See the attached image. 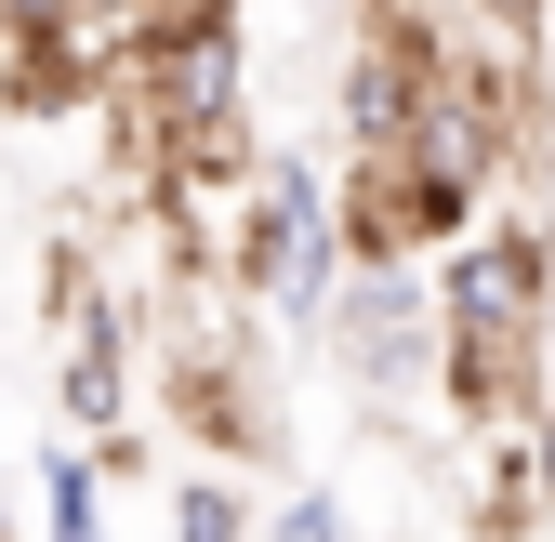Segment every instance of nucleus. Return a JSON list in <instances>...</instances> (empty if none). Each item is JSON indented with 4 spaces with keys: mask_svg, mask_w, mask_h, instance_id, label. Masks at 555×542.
<instances>
[{
    "mask_svg": "<svg viewBox=\"0 0 555 542\" xmlns=\"http://www.w3.org/2000/svg\"><path fill=\"white\" fill-rule=\"evenodd\" d=\"M476 14H490V40H503V53H529V40H542V14H555V0H476Z\"/></svg>",
    "mask_w": 555,
    "mask_h": 542,
    "instance_id": "9b49d317",
    "label": "nucleus"
},
{
    "mask_svg": "<svg viewBox=\"0 0 555 542\" xmlns=\"http://www.w3.org/2000/svg\"><path fill=\"white\" fill-rule=\"evenodd\" d=\"M264 542H358V529H344V503H331V490H292V503L264 516Z\"/></svg>",
    "mask_w": 555,
    "mask_h": 542,
    "instance_id": "1a4fd4ad",
    "label": "nucleus"
},
{
    "mask_svg": "<svg viewBox=\"0 0 555 542\" xmlns=\"http://www.w3.org/2000/svg\"><path fill=\"white\" fill-rule=\"evenodd\" d=\"M119 106H132V146H146V172H159L172 146L251 132V119H238V106H251V40H238V0L159 14V27H146V53H132V80H119Z\"/></svg>",
    "mask_w": 555,
    "mask_h": 542,
    "instance_id": "f257e3e1",
    "label": "nucleus"
},
{
    "mask_svg": "<svg viewBox=\"0 0 555 542\" xmlns=\"http://www.w3.org/2000/svg\"><path fill=\"white\" fill-rule=\"evenodd\" d=\"M53 411H66V437H119L132 424V318H119V292H93L80 318L53 331Z\"/></svg>",
    "mask_w": 555,
    "mask_h": 542,
    "instance_id": "39448f33",
    "label": "nucleus"
},
{
    "mask_svg": "<svg viewBox=\"0 0 555 542\" xmlns=\"http://www.w3.org/2000/svg\"><path fill=\"white\" fill-rule=\"evenodd\" d=\"M172 542H264V516L225 463H198V477H172Z\"/></svg>",
    "mask_w": 555,
    "mask_h": 542,
    "instance_id": "6e6552de",
    "label": "nucleus"
},
{
    "mask_svg": "<svg viewBox=\"0 0 555 542\" xmlns=\"http://www.w3.org/2000/svg\"><path fill=\"white\" fill-rule=\"evenodd\" d=\"M344 279H358V238H344V172H318V159H264L251 238H238V292L278 305L292 331H318Z\"/></svg>",
    "mask_w": 555,
    "mask_h": 542,
    "instance_id": "f03ea898",
    "label": "nucleus"
},
{
    "mask_svg": "<svg viewBox=\"0 0 555 542\" xmlns=\"http://www.w3.org/2000/svg\"><path fill=\"white\" fill-rule=\"evenodd\" d=\"M542 318H555V238L542 225H476V238L437 251V331L450 345L542 358Z\"/></svg>",
    "mask_w": 555,
    "mask_h": 542,
    "instance_id": "7ed1b4c3",
    "label": "nucleus"
},
{
    "mask_svg": "<svg viewBox=\"0 0 555 542\" xmlns=\"http://www.w3.org/2000/svg\"><path fill=\"white\" fill-rule=\"evenodd\" d=\"M529 477H542V516H555V397L529 411Z\"/></svg>",
    "mask_w": 555,
    "mask_h": 542,
    "instance_id": "f8f14e48",
    "label": "nucleus"
},
{
    "mask_svg": "<svg viewBox=\"0 0 555 542\" xmlns=\"http://www.w3.org/2000/svg\"><path fill=\"white\" fill-rule=\"evenodd\" d=\"M40 542H106V450L93 437L40 450Z\"/></svg>",
    "mask_w": 555,
    "mask_h": 542,
    "instance_id": "423d86ee",
    "label": "nucleus"
},
{
    "mask_svg": "<svg viewBox=\"0 0 555 542\" xmlns=\"http://www.w3.org/2000/svg\"><path fill=\"white\" fill-rule=\"evenodd\" d=\"M93 14V0H0V27H14V40H53V27H80Z\"/></svg>",
    "mask_w": 555,
    "mask_h": 542,
    "instance_id": "9d476101",
    "label": "nucleus"
},
{
    "mask_svg": "<svg viewBox=\"0 0 555 542\" xmlns=\"http://www.w3.org/2000/svg\"><path fill=\"white\" fill-rule=\"evenodd\" d=\"M318 331L344 345V371H358V384H424V371H437V345H450L424 264H358V279L331 292V318H318Z\"/></svg>",
    "mask_w": 555,
    "mask_h": 542,
    "instance_id": "20e7f679",
    "label": "nucleus"
},
{
    "mask_svg": "<svg viewBox=\"0 0 555 542\" xmlns=\"http://www.w3.org/2000/svg\"><path fill=\"white\" fill-rule=\"evenodd\" d=\"M172 411H185L198 437H212V450H264V411L238 397V371H225V358H198V371H172Z\"/></svg>",
    "mask_w": 555,
    "mask_h": 542,
    "instance_id": "0eeeda50",
    "label": "nucleus"
}]
</instances>
